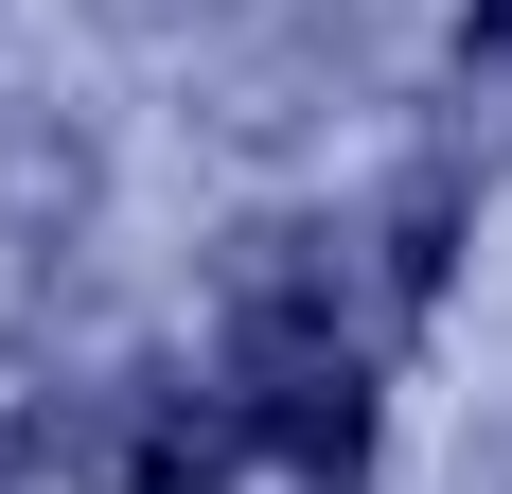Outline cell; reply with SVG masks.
I'll return each instance as SVG.
<instances>
[{"instance_id": "6da1fadb", "label": "cell", "mask_w": 512, "mask_h": 494, "mask_svg": "<svg viewBox=\"0 0 512 494\" xmlns=\"http://www.w3.org/2000/svg\"><path fill=\"white\" fill-rule=\"evenodd\" d=\"M371 336H389V283H354V247L336 230H265L248 283H230L212 389H230V424H248L265 459L354 477V442H371Z\"/></svg>"}]
</instances>
